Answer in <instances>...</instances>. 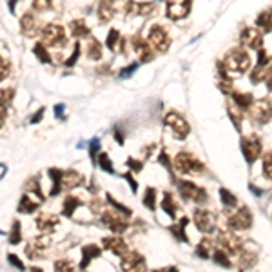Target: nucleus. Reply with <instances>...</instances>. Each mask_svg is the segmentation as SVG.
I'll use <instances>...</instances> for the list:
<instances>
[{"instance_id":"1","label":"nucleus","mask_w":272,"mask_h":272,"mask_svg":"<svg viewBox=\"0 0 272 272\" xmlns=\"http://www.w3.org/2000/svg\"><path fill=\"white\" fill-rule=\"evenodd\" d=\"M221 65H223L229 77H232V75L238 77V75H243L247 69L251 67V56H249L245 49H232V51L227 53Z\"/></svg>"},{"instance_id":"2","label":"nucleus","mask_w":272,"mask_h":272,"mask_svg":"<svg viewBox=\"0 0 272 272\" xmlns=\"http://www.w3.org/2000/svg\"><path fill=\"white\" fill-rule=\"evenodd\" d=\"M40 37L42 40L40 42L44 44L46 47H55V49H62V47L67 44V33H65L64 26H60V24H47L40 29Z\"/></svg>"},{"instance_id":"3","label":"nucleus","mask_w":272,"mask_h":272,"mask_svg":"<svg viewBox=\"0 0 272 272\" xmlns=\"http://www.w3.org/2000/svg\"><path fill=\"white\" fill-rule=\"evenodd\" d=\"M175 167L178 173L182 175H191V176H196V175H201L205 171V165L191 153H178L175 158Z\"/></svg>"},{"instance_id":"4","label":"nucleus","mask_w":272,"mask_h":272,"mask_svg":"<svg viewBox=\"0 0 272 272\" xmlns=\"http://www.w3.org/2000/svg\"><path fill=\"white\" fill-rule=\"evenodd\" d=\"M178 192L183 200L194 201V203H205L207 201V191H203L201 187L191 182H185V180L178 182Z\"/></svg>"},{"instance_id":"5","label":"nucleus","mask_w":272,"mask_h":272,"mask_svg":"<svg viewBox=\"0 0 272 272\" xmlns=\"http://www.w3.org/2000/svg\"><path fill=\"white\" fill-rule=\"evenodd\" d=\"M165 125H169V129L173 131V134L178 138V140H185L191 132V125L182 115L175 113V111H171L169 115L165 116Z\"/></svg>"},{"instance_id":"6","label":"nucleus","mask_w":272,"mask_h":272,"mask_svg":"<svg viewBox=\"0 0 272 272\" xmlns=\"http://www.w3.org/2000/svg\"><path fill=\"white\" fill-rule=\"evenodd\" d=\"M147 42H149V46L153 47L154 51L165 53L171 46V37H169V33L165 31V27L153 26L149 31V35H147Z\"/></svg>"},{"instance_id":"7","label":"nucleus","mask_w":272,"mask_h":272,"mask_svg":"<svg viewBox=\"0 0 272 272\" xmlns=\"http://www.w3.org/2000/svg\"><path fill=\"white\" fill-rule=\"evenodd\" d=\"M261 149H263V145H261V140H259L256 134L243 136L242 138V151H243V156H245L247 163L252 165V163L261 156Z\"/></svg>"},{"instance_id":"8","label":"nucleus","mask_w":272,"mask_h":272,"mask_svg":"<svg viewBox=\"0 0 272 272\" xmlns=\"http://www.w3.org/2000/svg\"><path fill=\"white\" fill-rule=\"evenodd\" d=\"M251 109V116L256 123L259 125H265V123L270 122L272 118V104L268 100H258V102H252V106L249 107Z\"/></svg>"},{"instance_id":"9","label":"nucleus","mask_w":272,"mask_h":272,"mask_svg":"<svg viewBox=\"0 0 272 272\" xmlns=\"http://www.w3.org/2000/svg\"><path fill=\"white\" fill-rule=\"evenodd\" d=\"M218 245H220V249H223L225 252H229V254H238L240 249H242L243 242L236 236V234L232 232V230H221L220 234H218Z\"/></svg>"},{"instance_id":"10","label":"nucleus","mask_w":272,"mask_h":272,"mask_svg":"<svg viewBox=\"0 0 272 272\" xmlns=\"http://www.w3.org/2000/svg\"><path fill=\"white\" fill-rule=\"evenodd\" d=\"M252 227V213L249 207H242L238 213L229 216V229L230 230H245Z\"/></svg>"},{"instance_id":"11","label":"nucleus","mask_w":272,"mask_h":272,"mask_svg":"<svg viewBox=\"0 0 272 272\" xmlns=\"http://www.w3.org/2000/svg\"><path fill=\"white\" fill-rule=\"evenodd\" d=\"M194 223L198 230L205 234H211L216 230V218L211 211H205V209H196L194 211Z\"/></svg>"},{"instance_id":"12","label":"nucleus","mask_w":272,"mask_h":272,"mask_svg":"<svg viewBox=\"0 0 272 272\" xmlns=\"http://www.w3.org/2000/svg\"><path fill=\"white\" fill-rule=\"evenodd\" d=\"M102 221L115 234H122V232H125V230H127V223H125V221H123L116 213H113V211H104V213H102Z\"/></svg>"},{"instance_id":"13","label":"nucleus","mask_w":272,"mask_h":272,"mask_svg":"<svg viewBox=\"0 0 272 272\" xmlns=\"http://www.w3.org/2000/svg\"><path fill=\"white\" fill-rule=\"evenodd\" d=\"M242 44L249 47V49H259L261 44H263V37L254 27H247V29L242 31Z\"/></svg>"},{"instance_id":"14","label":"nucleus","mask_w":272,"mask_h":272,"mask_svg":"<svg viewBox=\"0 0 272 272\" xmlns=\"http://www.w3.org/2000/svg\"><path fill=\"white\" fill-rule=\"evenodd\" d=\"M102 245H104V249H107V251H111L113 254H116V256H122V258L129 252L127 243L123 242L120 236H113V238H104Z\"/></svg>"},{"instance_id":"15","label":"nucleus","mask_w":272,"mask_h":272,"mask_svg":"<svg viewBox=\"0 0 272 272\" xmlns=\"http://www.w3.org/2000/svg\"><path fill=\"white\" fill-rule=\"evenodd\" d=\"M20 29L26 37H35L40 31V22L33 13H26L20 18Z\"/></svg>"},{"instance_id":"16","label":"nucleus","mask_w":272,"mask_h":272,"mask_svg":"<svg viewBox=\"0 0 272 272\" xmlns=\"http://www.w3.org/2000/svg\"><path fill=\"white\" fill-rule=\"evenodd\" d=\"M154 8L156 6L153 2H127L125 6V11L129 15H140V17H149L154 13Z\"/></svg>"},{"instance_id":"17","label":"nucleus","mask_w":272,"mask_h":272,"mask_svg":"<svg viewBox=\"0 0 272 272\" xmlns=\"http://www.w3.org/2000/svg\"><path fill=\"white\" fill-rule=\"evenodd\" d=\"M122 268L123 270H144L145 268L144 256H140L138 252H127V254L123 256Z\"/></svg>"},{"instance_id":"18","label":"nucleus","mask_w":272,"mask_h":272,"mask_svg":"<svg viewBox=\"0 0 272 272\" xmlns=\"http://www.w3.org/2000/svg\"><path fill=\"white\" fill-rule=\"evenodd\" d=\"M189 9H191V0H183L182 4H169L167 6V17L171 20H180V18L187 17Z\"/></svg>"},{"instance_id":"19","label":"nucleus","mask_w":272,"mask_h":272,"mask_svg":"<svg viewBox=\"0 0 272 272\" xmlns=\"http://www.w3.org/2000/svg\"><path fill=\"white\" fill-rule=\"evenodd\" d=\"M40 203H42V194L33 196V192H29V194L22 196L18 211H20V213H33V211H37V209L40 207Z\"/></svg>"},{"instance_id":"20","label":"nucleus","mask_w":272,"mask_h":272,"mask_svg":"<svg viewBox=\"0 0 272 272\" xmlns=\"http://www.w3.org/2000/svg\"><path fill=\"white\" fill-rule=\"evenodd\" d=\"M96 13L100 22H109L115 17V0H100Z\"/></svg>"},{"instance_id":"21","label":"nucleus","mask_w":272,"mask_h":272,"mask_svg":"<svg viewBox=\"0 0 272 272\" xmlns=\"http://www.w3.org/2000/svg\"><path fill=\"white\" fill-rule=\"evenodd\" d=\"M69 29H71V35L75 39H87L89 37V27L84 20H73L69 24Z\"/></svg>"},{"instance_id":"22","label":"nucleus","mask_w":272,"mask_h":272,"mask_svg":"<svg viewBox=\"0 0 272 272\" xmlns=\"http://www.w3.org/2000/svg\"><path fill=\"white\" fill-rule=\"evenodd\" d=\"M37 225H39V229L44 230V232H49V230H53L58 225V218L53 216V214H42V216H39V220H37Z\"/></svg>"},{"instance_id":"23","label":"nucleus","mask_w":272,"mask_h":272,"mask_svg":"<svg viewBox=\"0 0 272 272\" xmlns=\"http://www.w3.org/2000/svg\"><path fill=\"white\" fill-rule=\"evenodd\" d=\"M230 96H232V102L234 106H238L240 109L247 111L249 107L252 106V102H254V98H252L251 93H230Z\"/></svg>"},{"instance_id":"24","label":"nucleus","mask_w":272,"mask_h":272,"mask_svg":"<svg viewBox=\"0 0 272 272\" xmlns=\"http://www.w3.org/2000/svg\"><path fill=\"white\" fill-rule=\"evenodd\" d=\"M84 182V176L80 175V173H77V171H65L64 175H62V183H64L65 187H77V185H80V183Z\"/></svg>"},{"instance_id":"25","label":"nucleus","mask_w":272,"mask_h":272,"mask_svg":"<svg viewBox=\"0 0 272 272\" xmlns=\"http://www.w3.org/2000/svg\"><path fill=\"white\" fill-rule=\"evenodd\" d=\"M87 58L91 60H100L102 58V44L96 39L87 40Z\"/></svg>"},{"instance_id":"26","label":"nucleus","mask_w":272,"mask_h":272,"mask_svg":"<svg viewBox=\"0 0 272 272\" xmlns=\"http://www.w3.org/2000/svg\"><path fill=\"white\" fill-rule=\"evenodd\" d=\"M96 256H100V247H96V245L85 247V249H84V261L80 263V267L85 268L87 265H89L91 258H96Z\"/></svg>"},{"instance_id":"27","label":"nucleus","mask_w":272,"mask_h":272,"mask_svg":"<svg viewBox=\"0 0 272 272\" xmlns=\"http://www.w3.org/2000/svg\"><path fill=\"white\" fill-rule=\"evenodd\" d=\"M229 116H230V120H232L234 127L238 129V131H242V118H243V109H240L238 106H232V107H229Z\"/></svg>"},{"instance_id":"28","label":"nucleus","mask_w":272,"mask_h":272,"mask_svg":"<svg viewBox=\"0 0 272 272\" xmlns=\"http://www.w3.org/2000/svg\"><path fill=\"white\" fill-rule=\"evenodd\" d=\"M211 249H213V242H211V240H201V242L198 243V247H196V256L207 259L209 254H211Z\"/></svg>"},{"instance_id":"29","label":"nucleus","mask_w":272,"mask_h":272,"mask_svg":"<svg viewBox=\"0 0 272 272\" xmlns=\"http://www.w3.org/2000/svg\"><path fill=\"white\" fill-rule=\"evenodd\" d=\"M78 205H80V200H78L77 196H67L65 201H64V209H62V213H64L65 216H71Z\"/></svg>"},{"instance_id":"30","label":"nucleus","mask_w":272,"mask_h":272,"mask_svg":"<svg viewBox=\"0 0 272 272\" xmlns=\"http://www.w3.org/2000/svg\"><path fill=\"white\" fill-rule=\"evenodd\" d=\"M220 196H221V203L225 205V207H236V203H238L236 196H234L230 191H227L225 187L220 189Z\"/></svg>"},{"instance_id":"31","label":"nucleus","mask_w":272,"mask_h":272,"mask_svg":"<svg viewBox=\"0 0 272 272\" xmlns=\"http://www.w3.org/2000/svg\"><path fill=\"white\" fill-rule=\"evenodd\" d=\"M185 225H187V218H182L178 225L173 227V234H175V238H178L180 242H187V234H185Z\"/></svg>"},{"instance_id":"32","label":"nucleus","mask_w":272,"mask_h":272,"mask_svg":"<svg viewBox=\"0 0 272 272\" xmlns=\"http://www.w3.org/2000/svg\"><path fill=\"white\" fill-rule=\"evenodd\" d=\"M33 51H35V55H37V58H39L40 62H44V64H49V62H51V56H49V53H47L46 46H44L42 42L37 44Z\"/></svg>"},{"instance_id":"33","label":"nucleus","mask_w":272,"mask_h":272,"mask_svg":"<svg viewBox=\"0 0 272 272\" xmlns=\"http://www.w3.org/2000/svg\"><path fill=\"white\" fill-rule=\"evenodd\" d=\"M162 209L165 211L169 216H173L175 218L176 216V205H175V201H173V198H171V194L169 192H165V196H163V200H162Z\"/></svg>"},{"instance_id":"34","label":"nucleus","mask_w":272,"mask_h":272,"mask_svg":"<svg viewBox=\"0 0 272 272\" xmlns=\"http://www.w3.org/2000/svg\"><path fill=\"white\" fill-rule=\"evenodd\" d=\"M144 205L145 207H149L151 211L156 209V191L153 187H149L145 191V196H144Z\"/></svg>"},{"instance_id":"35","label":"nucleus","mask_w":272,"mask_h":272,"mask_svg":"<svg viewBox=\"0 0 272 272\" xmlns=\"http://www.w3.org/2000/svg\"><path fill=\"white\" fill-rule=\"evenodd\" d=\"M214 261H216L218 265H221V267H230V259H229V252H225L223 249H218L216 252H214Z\"/></svg>"},{"instance_id":"36","label":"nucleus","mask_w":272,"mask_h":272,"mask_svg":"<svg viewBox=\"0 0 272 272\" xmlns=\"http://www.w3.org/2000/svg\"><path fill=\"white\" fill-rule=\"evenodd\" d=\"M35 11H39V13H44V11H49L53 8V0H33L31 2Z\"/></svg>"},{"instance_id":"37","label":"nucleus","mask_w":272,"mask_h":272,"mask_svg":"<svg viewBox=\"0 0 272 272\" xmlns=\"http://www.w3.org/2000/svg\"><path fill=\"white\" fill-rule=\"evenodd\" d=\"M13 96H15V91L11 87L8 89H0V106H9V104L13 102Z\"/></svg>"},{"instance_id":"38","label":"nucleus","mask_w":272,"mask_h":272,"mask_svg":"<svg viewBox=\"0 0 272 272\" xmlns=\"http://www.w3.org/2000/svg\"><path fill=\"white\" fill-rule=\"evenodd\" d=\"M120 42V33L116 29H111L109 31V37H107V47H109L111 51H116V46Z\"/></svg>"},{"instance_id":"39","label":"nucleus","mask_w":272,"mask_h":272,"mask_svg":"<svg viewBox=\"0 0 272 272\" xmlns=\"http://www.w3.org/2000/svg\"><path fill=\"white\" fill-rule=\"evenodd\" d=\"M263 175L272 180V151H268L263 156Z\"/></svg>"},{"instance_id":"40","label":"nucleus","mask_w":272,"mask_h":272,"mask_svg":"<svg viewBox=\"0 0 272 272\" xmlns=\"http://www.w3.org/2000/svg\"><path fill=\"white\" fill-rule=\"evenodd\" d=\"M20 238H22L20 223H18V221H15L13 229H11V236H9V243H13V245H17V243H20Z\"/></svg>"},{"instance_id":"41","label":"nucleus","mask_w":272,"mask_h":272,"mask_svg":"<svg viewBox=\"0 0 272 272\" xmlns=\"http://www.w3.org/2000/svg\"><path fill=\"white\" fill-rule=\"evenodd\" d=\"M270 18H272V11H265V13H261L258 17L256 24H258L259 27H265V29H268V26H270Z\"/></svg>"},{"instance_id":"42","label":"nucleus","mask_w":272,"mask_h":272,"mask_svg":"<svg viewBox=\"0 0 272 272\" xmlns=\"http://www.w3.org/2000/svg\"><path fill=\"white\" fill-rule=\"evenodd\" d=\"M9 69H11V65H9V62L4 58V56H0V82L4 80V78L9 75Z\"/></svg>"},{"instance_id":"43","label":"nucleus","mask_w":272,"mask_h":272,"mask_svg":"<svg viewBox=\"0 0 272 272\" xmlns=\"http://www.w3.org/2000/svg\"><path fill=\"white\" fill-rule=\"evenodd\" d=\"M100 165H102V169L107 171V173H113V163H111L109 156H107L106 153H100Z\"/></svg>"},{"instance_id":"44","label":"nucleus","mask_w":272,"mask_h":272,"mask_svg":"<svg viewBox=\"0 0 272 272\" xmlns=\"http://www.w3.org/2000/svg\"><path fill=\"white\" fill-rule=\"evenodd\" d=\"M55 268L56 270H75V265L71 261H67V259H62V261H56Z\"/></svg>"},{"instance_id":"45","label":"nucleus","mask_w":272,"mask_h":272,"mask_svg":"<svg viewBox=\"0 0 272 272\" xmlns=\"http://www.w3.org/2000/svg\"><path fill=\"white\" fill-rule=\"evenodd\" d=\"M9 263H11V265H17V267L20 268V270H22V268H24V263H22L20 259H18L15 254H9Z\"/></svg>"},{"instance_id":"46","label":"nucleus","mask_w":272,"mask_h":272,"mask_svg":"<svg viewBox=\"0 0 272 272\" xmlns=\"http://www.w3.org/2000/svg\"><path fill=\"white\" fill-rule=\"evenodd\" d=\"M265 84H267V89L272 93V69L267 71V75H265Z\"/></svg>"},{"instance_id":"47","label":"nucleus","mask_w":272,"mask_h":272,"mask_svg":"<svg viewBox=\"0 0 272 272\" xmlns=\"http://www.w3.org/2000/svg\"><path fill=\"white\" fill-rule=\"evenodd\" d=\"M127 163H129V167H134V171L142 169V162H136V160H132V158H129Z\"/></svg>"},{"instance_id":"48","label":"nucleus","mask_w":272,"mask_h":272,"mask_svg":"<svg viewBox=\"0 0 272 272\" xmlns=\"http://www.w3.org/2000/svg\"><path fill=\"white\" fill-rule=\"evenodd\" d=\"M160 162H162V163H163V165H165V167H171L169 156H167L165 153H162V154H160Z\"/></svg>"},{"instance_id":"49","label":"nucleus","mask_w":272,"mask_h":272,"mask_svg":"<svg viewBox=\"0 0 272 272\" xmlns=\"http://www.w3.org/2000/svg\"><path fill=\"white\" fill-rule=\"evenodd\" d=\"M6 107L4 106H0V127H2V123H4V120H6Z\"/></svg>"},{"instance_id":"50","label":"nucleus","mask_w":272,"mask_h":272,"mask_svg":"<svg viewBox=\"0 0 272 272\" xmlns=\"http://www.w3.org/2000/svg\"><path fill=\"white\" fill-rule=\"evenodd\" d=\"M96 151H98V142L96 140H94L93 142V144H91V156H96Z\"/></svg>"},{"instance_id":"51","label":"nucleus","mask_w":272,"mask_h":272,"mask_svg":"<svg viewBox=\"0 0 272 272\" xmlns=\"http://www.w3.org/2000/svg\"><path fill=\"white\" fill-rule=\"evenodd\" d=\"M42 115H44V109H40V113H39V115H37V116H35V118L31 120V122H33V123H37V122H39L40 118H42Z\"/></svg>"}]
</instances>
